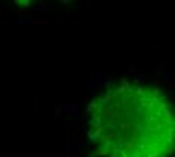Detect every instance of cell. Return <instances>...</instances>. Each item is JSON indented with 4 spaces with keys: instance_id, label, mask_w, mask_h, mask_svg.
<instances>
[{
    "instance_id": "6da1fadb",
    "label": "cell",
    "mask_w": 175,
    "mask_h": 157,
    "mask_svg": "<svg viewBox=\"0 0 175 157\" xmlns=\"http://www.w3.org/2000/svg\"><path fill=\"white\" fill-rule=\"evenodd\" d=\"M9 24L14 23V24H26V26H32V24H41L42 21H30V20H9Z\"/></svg>"
},
{
    "instance_id": "7a4b0ae2",
    "label": "cell",
    "mask_w": 175,
    "mask_h": 157,
    "mask_svg": "<svg viewBox=\"0 0 175 157\" xmlns=\"http://www.w3.org/2000/svg\"><path fill=\"white\" fill-rule=\"evenodd\" d=\"M44 9H45V8H44V5H38L36 8H32V12H42Z\"/></svg>"
},
{
    "instance_id": "3957f363",
    "label": "cell",
    "mask_w": 175,
    "mask_h": 157,
    "mask_svg": "<svg viewBox=\"0 0 175 157\" xmlns=\"http://www.w3.org/2000/svg\"><path fill=\"white\" fill-rule=\"evenodd\" d=\"M23 5L24 6H27V5H29V0H23Z\"/></svg>"
}]
</instances>
